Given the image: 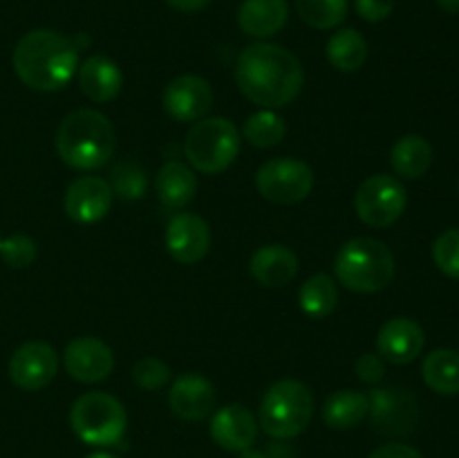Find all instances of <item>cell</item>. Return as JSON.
Instances as JSON below:
<instances>
[{
	"label": "cell",
	"mask_w": 459,
	"mask_h": 458,
	"mask_svg": "<svg viewBox=\"0 0 459 458\" xmlns=\"http://www.w3.org/2000/svg\"><path fill=\"white\" fill-rule=\"evenodd\" d=\"M236 81L249 101L272 110L294 101L303 88V66L281 45L254 43L238 57Z\"/></svg>",
	"instance_id": "6da1fadb"
},
{
	"label": "cell",
	"mask_w": 459,
	"mask_h": 458,
	"mask_svg": "<svg viewBox=\"0 0 459 458\" xmlns=\"http://www.w3.org/2000/svg\"><path fill=\"white\" fill-rule=\"evenodd\" d=\"M18 79L39 92H56L79 70V48L54 30L27 31L13 48Z\"/></svg>",
	"instance_id": "7a4b0ae2"
},
{
	"label": "cell",
	"mask_w": 459,
	"mask_h": 458,
	"mask_svg": "<svg viewBox=\"0 0 459 458\" xmlns=\"http://www.w3.org/2000/svg\"><path fill=\"white\" fill-rule=\"evenodd\" d=\"M117 137L103 112L74 110L61 121L56 133L58 157L76 171L101 169L115 155Z\"/></svg>",
	"instance_id": "3957f363"
},
{
	"label": "cell",
	"mask_w": 459,
	"mask_h": 458,
	"mask_svg": "<svg viewBox=\"0 0 459 458\" xmlns=\"http://www.w3.org/2000/svg\"><path fill=\"white\" fill-rule=\"evenodd\" d=\"M334 272L348 290L370 295L390 286L394 277V256L375 238H352L336 251Z\"/></svg>",
	"instance_id": "277c9868"
},
{
	"label": "cell",
	"mask_w": 459,
	"mask_h": 458,
	"mask_svg": "<svg viewBox=\"0 0 459 458\" xmlns=\"http://www.w3.org/2000/svg\"><path fill=\"white\" fill-rule=\"evenodd\" d=\"M314 416V395L303 382L281 380L264 393L260 404V427L276 440L303 434Z\"/></svg>",
	"instance_id": "5b68a950"
},
{
	"label": "cell",
	"mask_w": 459,
	"mask_h": 458,
	"mask_svg": "<svg viewBox=\"0 0 459 458\" xmlns=\"http://www.w3.org/2000/svg\"><path fill=\"white\" fill-rule=\"evenodd\" d=\"M184 153L193 169L209 175L222 173L240 153V133L224 117H202L186 133Z\"/></svg>",
	"instance_id": "8992f818"
},
{
	"label": "cell",
	"mask_w": 459,
	"mask_h": 458,
	"mask_svg": "<svg viewBox=\"0 0 459 458\" xmlns=\"http://www.w3.org/2000/svg\"><path fill=\"white\" fill-rule=\"evenodd\" d=\"M70 425L85 445L112 447L124 438L128 418H126L124 404L115 395L103 393V391H90L72 404Z\"/></svg>",
	"instance_id": "52a82bcc"
},
{
	"label": "cell",
	"mask_w": 459,
	"mask_h": 458,
	"mask_svg": "<svg viewBox=\"0 0 459 458\" xmlns=\"http://www.w3.org/2000/svg\"><path fill=\"white\" fill-rule=\"evenodd\" d=\"M255 187L264 200L276 205H294L312 193L314 173L303 160L273 157L258 169Z\"/></svg>",
	"instance_id": "ba28073f"
},
{
	"label": "cell",
	"mask_w": 459,
	"mask_h": 458,
	"mask_svg": "<svg viewBox=\"0 0 459 458\" xmlns=\"http://www.w3.org/2000/svg\"><path fill=\"white\" fill-rule=\"evenodd\" d=\"M408 205V196L403 184L393 175H372L363 180L354 196V209L359 218L370 227H390Z\"/></svg>",
	"instance_id": "9c48e42d"
},
{
	"label": "cell",
	"mask_w": 459,
	"mask_h": 458,
	"mask_svg": "<svg viewBox=\"0 0 459 458\" xmlns=\"http://www.w3.org/2000/svg\"><path fill=\"white\" fill-rule=\"evenodd\" d=\"M417 400L399 386L372 389L368 395V416L372 427L385 436L411 434L417 425Z\"/></svg>",
	"instance_id": "30bf717a"
},
{
	"label": "cell",
	"mask_w": 459,
	"mask_h": 458,
	"mask_svg": "<svg viewBox=\"0 0 459 458\" xmlns=\"http://www.w3.org/2000/svg\"><path fill=\"white\" fill-rule=\"evenodd\" d=\"M58 355L45 341H27L9 359V377L22 391H40L56 377Z\"/></svg>",
	"instance_id": "8fae6325"
},
{
	"label": "cell",
	"mask_w": 459,
	"mask_h": 458,
	"mask_svg": "<svg viewBox=\"0 0 459 458\" xmlns=\"http://www.w3.org/2000/svg\"><path fill=\"white\" fill-rule=\"evenodd\" d=\"M63 364L76 382L94 384L110 375L115 368V355L110 346L103 344L97 337H76L65 346Z\"/></svg>",
	"instance_id": "7c38bea8"
},
{
	"label": "cell",
	"mask_w": 459,
	"mask_h": 458,
	"mask_svg": "<svg viewBox=\"0 0 459 458\" xmlns=\"http://www.w3.org/2000/svg\"><path fill=\"white\" fill-rule=\"evenodd\" d=\"M112 189L108 180L97 178V175H83L74 180L65 191V214L74 223L92 225L97 220L106 218L112 207Z\"/></svg>",
	"instance_id": "4fadbf2b"
},
{
	"label": "cell",
	"mask_w": 459,
	"mask_h": 458,
	"mask_svg": "<svg viewBox=\"0 0 459 458\" xmlns=\"http://www.w3.org/2000/svg\"><path fill=\"white\" fill-rule=\"evenodd\" d=\"M166 247L178 263H200L209 254L211 247L209 225L200 216L186 214V211L173 216L166 229Z\"/></svg>",
	"instance_id": "5bb4252c"
},
{
	"label": "cell",
	"mask_w": 459,
	"mask_h": 458,
	"mask_svg": "<svg viewBox=\"0 0 459 458\" xmlns=\"http://www.w3.org/2000/svg\"><path fill=\"white\" fill-rule=\"evenodd\" d=\"M213 90L209 81L197 75H182L170 81L164 90V108L173 119L197 121L209 112Z\"/></svg>",
	"instance_id": "9a60e30c"
},
{
	"label": "cell",
	"mask_w": 459,
	"mask_h": 458,
	"mask_svg": "<svg viewBox=\"0 0 459 458\" xmlns=\"http://www.w3.org/2000/svg\"><path fill=\"white\" fill-rule=\"evenodd\" d=\"M169 404L182 420H204L215 407V389L200 373H182L170 386Z\"/></svg>",
	"instance_id": "2e32d148"
},
{
	"label": "cell",
	"mask_w": 459,
	"mask_h": 458,
	"mask_svg": "<svg viewBox=\"0 0 459 458\" xmlns=\"http://www.w3.org/2000/svg\"><path fill=\"white\" fill-rule=\"evenodd\" d=\"M426 335L417 321L408 317H394L381 326L377 348L390 364H408L424 350Z\"/></svg>",
	"instance_id": "e0dca14e"
},
{
	"label": "cell",
	"mask_w": 459,
	"mask_h": 458,
	"mask_svg": "<svg viewBox=\"0 0 459 458\" xmlns=\"http://www.w3.org/2000/svg\"><path fill=\"white\" fill-rule=\"evenodd\" d=\"M258 422L249 409L240 404H229L211 418V438L227 452H245L255 443Z\"/></svg>",
	"instance_id": "ac0fdd59"
},
{
	"label": "cell",
	"mask_w": 459,
	"mask_h": 458,
	"mask_svg": "<svg viewBox=\"0 0 459 458\" xmlns=\"http://www.w3.org/2000/svg\"><path fill=\"white\" fill-rule=\"evenodd\" d=\"M76 72H79V85L83 94L97 103L112 101L124 85V75H121L119 66L101 54L85 58Z\"/></svg>",
	"instance_id": "d6986e66"
},
{
	"label": "cell",
	"mask_w": 459,
	"mask_h": 458,
	"mask_svg": "<svg viewBox=\"0 0 459 458\" xmlns=\"http://www.w3.org/2000/svg\"><path fill=\"white\" fill-rule=\"evenodd\" d=\"M251 277L267 287H282L294 281L299 259L285 245H264L251 256Z\"/></svg>",
	"instance_id": "ffe728a7"
},
{
	"label": "cell",
	"mask_w": 459,
	"mask_h": 458,
	"mask_svg": "<svg viewBox=\"0 0 459 458\" xmlns=\"http://www.w3.org/2000/svg\"><path fill=\"white\" fill-rule=\"evenodd\" d=\"M290 7L287 0H245L238 12V22L245 34L267 39L285 27Z\"/></svg>",
	"instance_id": "44dd1931"
},
{
	"label": "cell",
	"mask_w": 459,
	"mask_h": 458,
	"mask_svg": "<svg viewBox=\"0 0 459 458\" xmlns=\"http://www.w3.org/2000/svg\"><path fill=\"white\" fill-rule=\"evenodd\" d=\"M197 180L186 164L178 160L166 162L157 173V198L169 209H182L195 198Z\"/></svg>",
	"instance_id": "7402d4cb"
},
{
	"label": "cell",
	"mask_w": 459,
	"mask_h": 458,
	"mask_svg": "<svg viewBox=\"0 0 459 458\" xmlns=\"http://www.w3.org/2000/svg\"><path fill=\"white\" fill-rule=\"evenodd\" d=\"M323 422L330 429H354L368 418V395L359 391H336L323 404Z\"/></svg>",
	"instance_id": "603a6c76"
},
{
	"label": "cell",
	"mask_w": 459,
	"mask_h": 458,
	"mask_svg": "<svg viewBox=\"0 0 459 458\" xmlns=\"http://www.w3.org/2000/svg\"><path fill=\"white\" fill-rule=\"evenodd\" d=\"M390 164H393L394 173L402 178H421L433 164V148H430L429 139H424L421 135L402 137L390 151Z\"/></svg>",
	"instance_id": "cb8c5ba5"
},
{
	"label": "cell",
	"mask_w": 459,
	"mask_h": 458,
	"mask_svg": "<svg viewBox=\"0 0 459 458\" xmlns=\"http://www.w3.org/2000/svg\"><path fill=\"white\" fill-rule=\"evenodd\" d=\"M421 373H424V382L435 393H459V353H455V350L437 348L426 355Z\"/></svg>",
	"instance_id": "d4e9b609"
},
{
	"label": "cell",
	"mask_w": 459,
	"mask_h": 458,
	"mask_svg": "<svg viewBox=\"0 0 459 458\" xmlns=\"http://www.w3.org/2000/svg\"><path fill=\"white\" fill-rule=\"evenodd\" d=\"M299 304L303 313L312 319H323L334 313L339 304L336 283L330 274H314L300 286Z\"/></svg>",
	"instance_id": "484cf974"
},
{
	"label": "cell",
	"mask_w": 459,
	"mask_h": 458,
	"mask_svg": "<svg viewBox=\"0 0 459 458\" xmlns=\"http://www.w3.org/2000/svg\"><path fill=\"white\" fill-rule=\"evenodd\" d=\"M327 58L341 72L361 70L368 58V43L357 30H341L327 43Z\"/></svg>",
	"instance_id": "4316f807"
},
{
	"label": "cell",
	"mask_w": 459,
	"mask_h": 458,
	"mask_svg": "<svg viewBox=\"0 0 459 458\" xmlns=\"http://www.w3.org/2000/svg\"><path fill=\"white\" fill-rule=\"evenodd\" d=\"M108 184L112 189V196L121 200H139L148 191V173L137 162L126 160L112 166Z\"/></svg>",
	"instance_id": "83f0119b"
},
{
	"label": "cell",
	"mask_w": 459,
	"mask_h": 458,
	"mask_svg": "<svg viewBox=\"0 0 459 458\" xmlns=\"http://www.w3.org/2000/svg\"><path fill=\"white\" fill-rule=\"evenodd\" d=\"M300 18L316 30H332L348 16V0H296Z\"/></svg>",
	"instance_id": "f1b7e54d"
},
{
	"label": "cell",
	"mask_w": 459,
	"mask_h": 458,
	"mask_svg": "<svg viewBox=\"0 0 459 458\" xmlns=\"http://www.w3.org/2000/svg\"><path fill=\"white\" fill-rule=\"evenodd\" d=\"M285 119L273 110H260L245 121L247 142L258 148H272L285 137Z\"/></svg>",
	"instance_id": "f546056e"
},
{
	"label": "cell",
	"mask_w": 459,
	"mask_h": 458,
	"mask_svg": "<svg viewBox=\"0 0 459 458\" xmlns=\"http://www.w3.org/2000/svg\"><path fill=\"white\" fill-rule=\"evenodd\" d=\"M433 260L446 277L459 278V229H448L433 242Z\"/></svg>",
	"instance_id": "4dcf8cb0"
},
{
	"label": "cell",
	"mask_w": 459,
	"mask_h": 458,
	"mask_svg": "<svg viewBox=\"0 0 459 458\" xmlns=\"http://www.w3.org/2000/svg\"><path fill=\"white\" fill-rule=\"evenodd\" d=\"M0 256H3L4 263L9 268H30L36 260V242L30 236H22V233H13V236L4 238L0 242Z\"/></svg>",
	"instance_id": "1f68e13d"
},
{
	"label": "cell",
	"mask_w": 459,
	"mask_h": 458,
	"mask_svg": "<svg viewBox=\"0 0 459 458\" xmlns=\"http://www.w3.org/2000/svg\"><path fill=\"white\" fill-rule=\"evenodd\" d=\"M170 380V368L157 357H143L133 366V382L146 391L161 389Z\"/></svg>",
	"instance_id": "d6a6232c"
},
{
	"label": "cell",
	"mask_w": 459,
	"mask_h": 458,
	"mask_svg": "<svg viewBox=\"0 0 459 458\" xmlns=\"http://www.w3.org/2000/svg\"><path fill=\"white\" fill-rule=\"evenodd\" d=\"M354 371L361 377L366 384H377V382L384 380L385 375V364L379 355L375 353H363L361 357L354 362Z\"/></svg>",
	"instance_id": "836d02e7"
},
{
	"label": "cell",
	"mask_w": 459,
	"mask_h": 458,
	"mask_svg": "<svg viewBox=\"0 0 459 458\" xmlns=\"http://www.w3.org/2000/svg\"><path fill=\"white\" fill-rule=\"evenodd\" d=\"M359 16L368 22H381L393 13L394 0H354Z\"/></svg>",
	"instance_id": "e575fe53"
},
{
	"label": "cell",
	"mask_w": 459,
	"mask_h": 458,
	"mask_svg": "<svg viewBox=\"0 0 459 458\" xmlns=\"http://www.w3.org/2000/svg\"><path fill=\"white\" fill-rule=\"evenodd\" d=\"M368 458H424V456H421L415 447H411V445L388 443V445H381L379 449H375Z\"/></svg>",
	"instance_id": "d590c367"
},
{
	"label": "cell",
	"mask_w": 459,
	"mask_h": 458,
	"mask_svg": "<svg viewBox=\"0 0 459 458\" xmlns=\"http://www.w3.org/2000/svg\"><path fill=\"white\" fill-rule=\"evenodd\" d=\"M173 9H179V12H200L209 4V0H166Z\"/></svg>",
	"instance_id": "8d00e7d4"
},
{
	"label": "cell",
	"mask_w": 459,
	"mask_h": 458,
	"mask_svg": "<svg viewBox=\"0 0 459 458\" xmlns=\"http://www.w3.org/2000/svg\"><path fill=\"white\" fill-rule=\"evenodd\" d=\"M267 458H294V449L285 443H273L272 447H269Z\"/></svg>",
	"instance_id": "74e56055"
},
{
	"label": "cell",
	"mask_w": 459,
	"mask_h": 458,
	"mask_svg": "<svg viewBox=\"0 0 459 458\" xmlns=\"http://www.w3.org/2000/svg\"><path fill=\"white\" fill-rule=\"evenodd\" d=\"M439 7L448 13H459V0H437Z\"/></svg>",
	"instance_id": "f35d334b"
},
{
	"label": "cell",
	"mask_w": 459,
	"mask_h": 458,
	"mask_svg": "<svg viewBox=\"0 0 459 458\" xmlns=\"http://www.w3.org/2000/svg\"><path fill=\"white\" fill-rule=\"evenodd\" d=\"M240 458H267V454L260 452V449H245V452H240Z\"/></svg>",
	"instance_id": "ab89813d"
},
{
	"label": "cell",
	"mask_w": 459,
	"mask_h": 458,
	"mask_svg": "<svg viewBox=\"0 0 459 458\" xmlns=\"http://www.w3.org/2000/svg\"><path fill=\"white\" fill-rule=\"evenodd\" d=\"M85 458H117L115 454H108V452H94V454H90V456H85Z\"/></svg>",
	"instance_id": "60d3db41"
},
{
	"label": "cell",
	"mask_w": 459,
	"mask_h": 458,
	"mask_svg": "<svg viewBox=\"0 0 459 458\" xmlns=\"http://www.w3.org/2000/svg\"><path fill=\"white\" fill-rule=\"evenodd\" d=\"M457 189H459V184H457Z\"/></svg>",
	"instance_id": "b9f144b4"
},
{
	"label": "cell",
	"mask_w": 459,
	"mask_h": 458,
	"mask_svg": "<svg viewBox=\"0 0 459 458\" xmlns=\"http://www.w3.org/2000/svg\"><path fill=\"white\" fill-rule=\"evenodd\" d=\"M0 242H3V241H0Z\"/></svg>",
	"instance_id": "7bdbcfd3"
}]
</instances>
